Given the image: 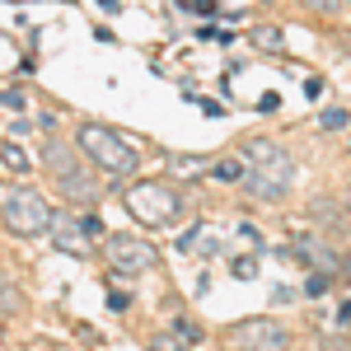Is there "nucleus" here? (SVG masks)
Instances as JSON below:
<instances>
[{
    "label": "nucleus",
    "instance_id": "obj_16",
    "mask_svg": "<svg viewBox=\"0 0 351 351\" xmlns=\"http://www.w3.org/2000/svg\"><path fill=\"white\" fill-rule=\"evenodd\" d=\"M183 10H192V14H202V19H211V14H216V0H188Z\"/></svg>",
    "mask_w": 351,
    "mask_h": 351
},
{
    "label": "nucleus",
    "instance_id": "obj_8",
    "mask_svg": "<svg viewBox=\"0 0 351 351\" xmlns=\"http://www.w3.org/2000/svg\"><path fill=\"white\" fill-rule=\"evenodd\" d=\"M52 243L61 253H89V234H84V220L75 216H52Z\"/></svg>",
    "mask_w": 351,
    "mask_h": 351
},
{
    "label": "nucleus",
    "instance_id": "obj_12",
    "mask_svg": "<svg viewBox=\"0 0 351 351\" xmlns=\"http://www.w3.org/2000/svg\"><path fill=\"white\" fill-rule=\"evenodd\" d=\"M0 314H19V291L10 281H0Z\"/></svg>",
    "mask_w": 351,
    "mask_h": 351
},
{
    "label": "nucleus",
    "instance_id": "obj_25",
    "mask_svg": "<svg viewBox=\"0 0 351 351\" xmlns=\"http://www.w3.org/2000/svg\"><path fill=\"white\" fill-rule=\"evenodd\" d=\"M99 10H112L117 14V0H99Z\"/></svg>",
    "mask_w": 351,
    "mask_h": 351
},
{
    "label": "nucleus",
    "instance_id": "obj_9",
    "mask_svg": "<svg viewBox=\"0 0 351 351\" xmlns=\"http://www.w3.org/2000/svg\"><path fill=\"white\" fill-rule=\"evenodd\" d=\"M0 160L10 164L14 173H28V169H33V160H28V155L19 150V145H14V141H5V145H0Z\"/></svg>",
    "mask_w": 351,
    "mask_h": 351
},
{
    "label": "nucleus",
    "instance_id": "obj_24",
    "mask_svg": "<svg viewBox=\"0 0 351 351\" xmlns=\"http://www.w3.org/2000/svg\"><path fill=\"white\" fill-rule=\"evenodd\" d=\"M342 281H347V286H351V253H347V258H342Z\"/></svg>",
    "mask_w": 351,
    "mask_h": 351
},
{
    "label": "nucleus",
    "instance_id": "obj_5",
    "mask_svg": "<svg viewBox=\"0 0 351 351\" xmlns=\"http://www.w3.org/2000/svg\"><path fill=\"white\" fill-rule=\"evenodd\" d=\"M52 206H47V197L33 188H19L5 197V230L10 234H19V239H28V234H47L52 230Z\"/></svg>",
    "mask_w": 351,
    "mask_h": 351
},
{
    "label": "nucleus",
    "instance_id": "obj_2",
    "mask_svg": "<svg viewBox=\"0 0 351 351\" xmlns=\"http://www.w3.org/2000/svg\"><path fill=\"white\" fill-rule=\"evenodd\" d=\"M80 155L99 173H108V178H132L141 155L132 150V141L127 136H117L112 127H99V122H84L80 127Z\"/></svg>",
    "mask_w": 351,
    "mask_h": 351
},
{
    "label": "nucleus",
    "instance_id": "obj_26",
    "mask_svg": "<svg viewBox=\"0 0 351 351\" xmlns=\"http://www.w3.org/2000/svg\"><path fill=\"white\" fill-rule=\"evenodd\" d=\"M14 5H24V0H14Z\"/></svg>",
    "mask_w": 351,
    "mask_h": 351
},
{
    "label": "nucleus",
    "instance_id": "obj_22",
    "mask_svg": "<svg viewBox=\"0 0 351 351\" xmlns=\"http://www.w3.org/2000/svg\"><path fill=\"white\" fill-rule=\"evenodd\" d=\"M281 108V94H263V99H258V112H276Z\"/></svg>",
    "mask_w": 351,
    "mask_h": 351
},
{
    "label": "nucleus",
    "instance_id": "obj_14",
    "mask_svg": "<svg viewBox=\"0 0 351 351\" xmlns=\"http://www.w3.org/2000/svg\"><path fill=\"white\" fill-rule=\"evenodd\" d=\"M319 127H324V132H337V127H347V112H342V108H328L324 117H319Z\"/></svg>",
    "mask_w": 351,
    "mask_h": 351
},
{
    "label": "nucleus",
    "instance_id": "obj_21",
    "mask_svg": "<svg viewBox=\"0 0 351 351\" xmlns=\"http://www.w3.org/2000/svg\"><path fill=\"white\" fill-rule=\"evenodd\" d=\"M304 291H309L314 300H319V295H328V276H309V281H304Z\"/></svg>",
    "mask_w": 351,
    "mask_h": 351
},
{
    "label": "nucleus",
    "instance_id": "obj_15",
    "mask_svg": "<svg viewBox=\"0 0 351 351\" xmlns=\"http://www.w3.org/2000/svg\"><path fill=\"white\" fill-rule=\"evenodd\" d=\"M258 47H267V52H281V33H276V28H263V33H258Z\"/></svg>",
    "mask_w": 351,
    "mask_h": 351
},
{
    "label": "nucleus",
    "instance_id": "obj_7",
    "mask_svg": "<svg viewBox=\"0 0 351 351\" xmlns=\"http://www.w3.org/2000/svg\"><path fill=\"white\" fill-rule=\"evenodd\" d=\"M155 263H160V253H155L150 239H132V234H112L108 239V267L117 276H145Z\"/></svg>",
    "mask_w": 351,
    "mask_h": 351
},
{
    "label": "nucleus",
    "instance_id": "obj_20",
    "mask_svg": "<svg viewBox=\"0 0 351 351\" xmlns=\"http://www.w3.org/2000/svg\"><path fill=\"white\" fill-rule=\"evenodd\" d=\"M234 276H239V281H248V276H258V267H253V263H248V258H234Z\"/></svg>",
    "mask_w": 351,
    "mask_h": 351
},
{
    "label": "nucleus",
    "instance_id": "obj_6",
    "mask_svg": "<svg viewBox=\"0 0 351 351\" xmlns=\"http://www.w3.org/2000/svg\"><path fill=\"white\" fill-rule=\"evenodd\" d=\"M291 332L276 319H239L225 328V347L230 351H286Z\"/></svg>",
    "mask_w": 351,
    "mask_h": 351
},
{
    "label": "nucleus",
    "instance_id": "obj_19",
    "mask_svg": "<svg viewBox=\"0 0 351 351\" xmlns=\"http://www.w3.org/2000/svg\"><path fill=\"white\" fill-rule=\"evenodd\" d=\"M178 164V173H202L206 169V160H197V155H188V160H173Z\"/></svg>",
    "mask_w": 351,
    "mask_h": 351
},
{
    "label": "nucleus",
    "instance_id": "obj_1",
    "mask_svg": "<svg viewBox=\"0 0 351 351\" xmlns=\"http://www.w3.org/2000/svg\"><path fill=\"white\" fill-rule=\"evenodd\" d=\"M295 183V160L276 141H248L243 145V188L263 202H281Z\"/></svg>",
    "mask_w": 351,
    "mask_h": 351
},
{
    "label": "nucleus",
    "instance_id": "obj_11",
    "mask_svg": "<svg viewBox=\"0 0 351 351\" xmlns=\"http://www.w3.org/2000/svg\"><path fill=\"white\" fill-rule=\"evenodd\" d=\"M211 173H216L220 183H234V178H243V164H239V160H220Z\"/></svg>",
    "mask_w": 351,
    "mask_h": 351
},
{
    "label": "nucleus",
    "instance_id": "obj_3",
    "mask_svg": "<svg viewBox=\"0 0 351 351\" xmlns=\"http://www.w3.org/2000/svg\"><path fill=\"white\" fill-rule=\"evenodd\" d=\"M122 202H127V211H132L141 225H150V230H164V225H173L178 211H183V202H178V192L169 188V183H132V188L122 192Z\"/></svg>",
    "mask_w": 351,
    "mask_h": 351
},
{
    "label": "nucleus",
    "instance_id": "obj_13",
    "mask_svg": "<svg viewBox=\"0 0 351 351\" xmlns=\"http://www.w3.org/2000/svg\"><path fill=\"white\" fill-rule=\"evenodd\" d=\"M173 332H178V337H183L188 347H197V342H202V328L192 324V319H178V328H173Z\"/></svg>",
    "mask_w": 351,
    "mask_h": 351
},
{
    "label": "nucleus",
    "instance_id": "obj_17",
    "mask_svg": "<svg viewBox=\"0 0 351 351\" xmlns=\"http://www.w3.org/2000/svg\"><path fill=\"white\" fill-rule=\"evenodd\" d=\"M0 108H24V94L19 89H0Z\"/></svg>",
    "mask_w": 351,
    "mask_h": 351
},
{
    "label": "nucleus",
    "instance_id": "obj_4",
    "mask_svg": "<svg viewBox=\"0 0 351 351\" xmlns=\"http://www.w3.org/2000/svg\"><path fill=\"white\" fill-rule=\"evenodd\" d=\"M80 160H84V155H80V150H71L66 141H52V145L43 150V164L52 169L56 188L66 192L71 202H94L99 188H94V178H89V169H84Z\"/></svg>",
    "mask_w": 351,
    "mask_h": 351
},
{
    "label": "nucleus",
    "instance_id": "obj_23",
    "mask_svg": "<svg viewBox=\"0 0 351 351\" xmlns=\"http://www.w3.org/2000/svg\"><path fill=\"white\" fill-rule=\"evenodd\" d=\"M84 234H89V239H99V234H104V220H99V216H84Z\"/></svg>",
    "mask_w": 351,
    "mask_h": 351
},
{
    "label": "nucleus",
    "instance_id": "obj_10",
    "mask_svg": "<svg viewBox=\"0 0 351 351\" xmlns=\"http://www.w3.org/2000/svg\"><path fill=\"white\" fill-rule=\"evenodd\" d=\"M150 351H188V342L178 332H160V337H150Z\"/></svg>",
    "mask_w": 351,
    "mask_h": 351
},
{
    "label": "nucleus",
    "instance_id": "obj_18",
    "mask_svg": "<svg viewBox=\"0 0 351 351\" xmlns=\"http://www.w3.org/2000/svg\"><path fill=\"white\" fill-rule=\"evenodd\" d=\"M309 10H319V14H337L342 10V0H304Z\"/></svg>",
    "mask_w": 351,
    "mask_h": 351
}]
</instances>
